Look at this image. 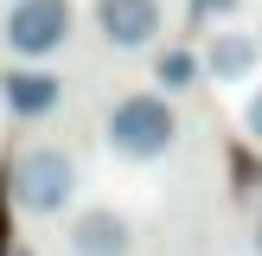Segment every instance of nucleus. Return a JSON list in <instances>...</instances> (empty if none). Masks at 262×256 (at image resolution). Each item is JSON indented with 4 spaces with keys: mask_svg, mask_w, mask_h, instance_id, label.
I'll use <instances>...</instances> for the list:
<instances>
[{
    "mask_svg": "<svg viewBox=\"0 0 262 256\" xmlns=\"http://www.w3.org/2000/svg\"><path fill=\"white\" fill-rule=\"evenodd\" d=\"M0 102H7L19 122H45L64 102V77L45 71V64H13V71L0 77Z\"/></svg>",
    "mask_w": 262,
    "mask_h": 256,
    "instance_id": "6",
    "label": "nucleus"
},
{
    "mask_svg": "<svg viewBox=\"0 0 262 256\" xmlns=\"http://www.w3.org/2000/svg\"><path fill=\"white\" fill-rule=\"evenodd\" d=\"M64 243H71V256H135V218L115 205H90L71 218Z\"/></svg>",
    "mask_w": 262,
    "mask_h": 256,
    "instance_id": "5",
    "label": "nucleus"
},
{
    "mask_svg": "<svg viewBox=\"0 0 262 256\" xmlns=\"http://www.w3.org/2000/svg\"><path fill=\"white\" fill-rule=\"evenodd\" d=\"M256 256H262V218H256Z\"/></svg>",
    "mask_w": 262,
    "mask_h": 256,
    "instance_id": "11",
    "label": "nucleus"
},
{
    "mask_svg": "<svg viewBox=\"0 0 262 256\" xmlns=\"http://www.w3.org/2000/svg\"><path fill=\"white\" fill-rule=\"evenodd\" d=\"M90 19H96V32H102L109 51H141V45L160 38L166 7L160 0H90Z\"/></svg>",
    "mask_w": 262,
    "mask_h": 256,
    "instance_id": "4",
    "label": "nucleus"
},
{
    "mask_svg": "<svg viewBox=\"0 0 262 256\" xmlns=\"http://www.w3.org/2000/svg\"><path fill=\"white\" fill-rule=\"evenodd\" d=\"M243 128H250V141H262V83L250 90V102H243Z\"/></svg>",
    "mask_w": 262,
    "mask_h": 256,
    "instance_id": "9",
    "label": "nucleus"
},
{
    "mask_svg": "<svg viewBox=\"0 0 262 256\" xmlns=\"http://www.w3.org/2000/svg\"><path fill=\"white\" fill-rule=\"evenodd\" d=\"M237 0H192V19H224Z\"/></svg>",
    "mask_w": 262,
    "mask_h": 256,
    "instance_id": "10",
    "label": "nucleus"
},
{
    "mask_svg": "<svg viewBox=\"0 0 262 256\" xmlns=\"http://www.w3.org/2000/svg\"><path fill=\"white\" fill-rule=\"evenodd\" d=\"M199 77H205V64L192 51H160V64H154V83L160 90H192Z\"/></svg>",
    "mask_w": 262,
    "mask_h": 256,
    "instance_id": "8",
    "label": "nucleus"
},
{
    "mask_svg": "<svg viewBox=\"0 0 262 256\" xmlns=\"http://www.w3.org/2000/svg\"><path fill=\"white\" fill-rule=\"evenodd\" d=\"M102 135H109V147L122 154V160L141 166V160H160V154L173 147L179 115H173V102H166L160 90H128V96H115Z\"/></svg>",
    "mask_w": 262,
    "mask_h": 256,
    "instance_id": "2",
    "label": "nucleus"
},
{
    "mask_svg": "<svg viewBox=\"0 0 262 256\" xmlns=\"http://www.w3.org/2000/svg\"><path fill=\"white\" fill-rule=\"evenodd\" d=\"M77 186H83V179H77V160H71V147H58V141H32V147H19L13 166H7V199L19 205L26 218L71 211Z\"/></svg>",
    "mask_w": 262,
    "mask_h": 256,
    "instance_id": "1",
    "label": "nucleus"
},
{
    "mask_svg": "<svg viewBox=\"0 0 262 256\" xmlns=\"http://www.w3.org/2000/svg\"><path fill=\"white\" fill-rule=\"evenodd\" d=\"M262 58V38H243V32H217L211 45H205V77H217V83H243V77L256 71Z\"/></svg>",
    "mask_w": 262,
    "mask_h": 256,
    "instance_id": "7",
    "label": "nucleus"
},
{
    "mask_svg": "<svg viewBox=\"0 0 262 256\" xmlns=\"http://www.w3.org/2000/svg\"><path fill=\"white\" fill-rule=\"evenodd\" d=\"M0 256H7V224H0Z\"/></svg>",
    "mask_w": 262,
    "mask_h": 256,
    "instance_id": "12",
    "label": "nucleus"
},
{
    "mask_svg": "<svg viewBox=\"0 0 262 256\" xmlns=\"http://www.w3.org/2000/svg\"><path fill=\"white\" fill-rule=\"evenodd\" d=\"M71 0H13L7 7V19H0V45L13 51V58H26V64H38V58H51V51L71 38Z\"/></svg>",
    "mask_w": 262,
    "mask_h": 256,
    "instance_id": "3",
    "label": "nucleus"
}]
</instances>
